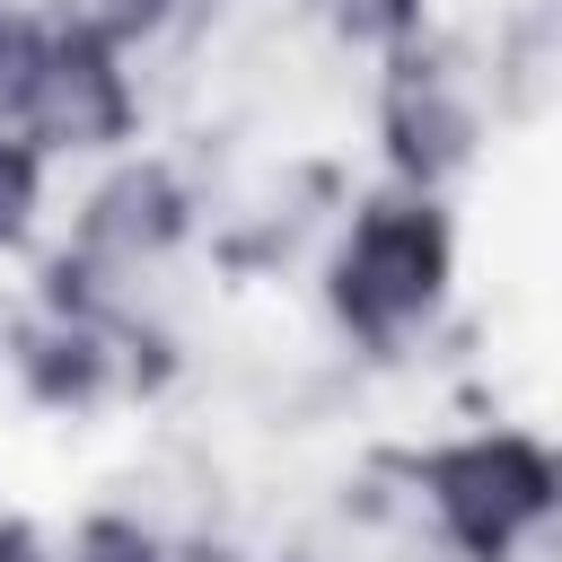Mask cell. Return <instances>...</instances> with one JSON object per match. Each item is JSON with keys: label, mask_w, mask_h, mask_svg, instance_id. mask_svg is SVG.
I'll return each instance as SVG.
<instances>
[{"label": "cell", "mask_w": 562, "mask_h": 562, "mask_svg": "<svg viewBox=\"0 0 562 562\" xmlns=\"http://www.w3.org/2000/svg\"><path fill=\"white\" fill-rule=\"evenodd\" d=\"M457 290V220L439 193L413 184H378L342 211L334 246H325V316L351 351H413L439 307Z\"/></svg>", "instance_id": "1"}, {"label": "cell", "mask_w": 562, "mask_h": 562, "mask_svg": "<svg viewBox=\"0 0 562 562\" xmlns=\"http://www.w3.org/2000/svg\"><path fill=\"white\" fill-rule=\"evenodd\" d=\"M404 474H413V501L448 562H527L562 509V465H553L544 430H527V422H483V430L430 439Z\"/></svg>", "instance_id": "2"}, {"label": "cell", "mask_w": 562, "mask_h": 562, "mask_svg": "<svg viewBox=\"0 0 562 562\" xmlns=\"http://www.w3.org/2000/svg\"><path fill=\"white\" fill-rule=\"evenodd\" d=\"M492 88H483V53L457 35H413L404 53L378 61V158L386 184L413 193H448L457 176H474L483 140H492Z\"/></svg>", "instance_id": "3"}, {"label": "cell", "mask_w": 562, "mask_h": 562, "mask_svg": "<svg viewBox=\"0 0 562 562\" xmlns=\"http://www.w3.org/2000/svg\"><path fill=\"white\" fill-rule=\"evenodd\" d=\"M193 184L176 158L158 149H114V167L88 184L79 220H70V246L53 255V299H88V307H114L132 281H149L184 237H193Z\"/></svg>", "instance_id": "4"}, {"label": "cell", "mask_w": 562, "mask_h": 562, "mask_svg": "<svg viewBox=\"0 0 562 562\" xmlns=\"http://www.w3.org/2000/svg\"><path fill=\"white\" fill-rule=\"evenodd\" d=\"M26 140L44 158H114L140 140V70L88 18H53V44L26 97Z\"/></svg>", "instance_id": "5"}, {"label": "cell", "mask_w": 562, "mask_h": 562, "mask_svg": "<svg viewBox=\"0 0 562 562\" xmlns=\"http://www.w3.org/2000/svg\"><path fill=\"white\" fill-rule=\"evenodd\" d=\"M44 44H53V18L26 0H0V132L9 140H26V97L44 70Z\"/></svg>", "instance_id": "6"}, {"label": "cell", "mask_w": 562, "mask_h": 562, "mask_svg": "<svg viewBox=\"0 0 562 562\" xmlns=\"http://www.w3.org/2000/svg\"><path fill=\"white\" fill-rule=\"evenodd\" d=\"M53 562H176V544H167L149 518H132V509H88V518L53 544Z\"/></svg>", "instance_id": "7"}, {"label": "cell", "mask_w": 562, "mask_h": 562, "mask_svg": "<svg viewBox=\"0 0 562 562\" xmlns=\"http://www.w3.org/2000/svg\"><path fill=\"white\" fill-rule=\"evenodd\" d=\"M44 176H53V158L35 140H9L0 132V255H18L44 228Z\"/></svg>", "instance_id": "8"}, {"label": "cell", "mask_w": 562, "mask_h": 562, "mask_svg": "<svg viewBox=\"0 0 562 562\" xmlns=\"http://www.w3.org/2000/svg\"><path fill=\"white\" fill-rule=\"evenodd\" d=\"M176 9H184V0H79L70 18H88V26H97V35H114L123 53H140L149 35H167V26H176Z\"/></svg>", "instance_id": "9"}, {"label": "cell", "mask_w": 562, "mask_h": 562, "mask_svg": "<svg viewBox=\"0 0 562 562\" xmlns=\"http://www.w3.org/2000/svg\"><path fill=\"white\" fill-rule=\"evenodd\" d=\"M290 562H316V553H290Z\"/></svg>", "instance_id": "10"}]
</instances>
